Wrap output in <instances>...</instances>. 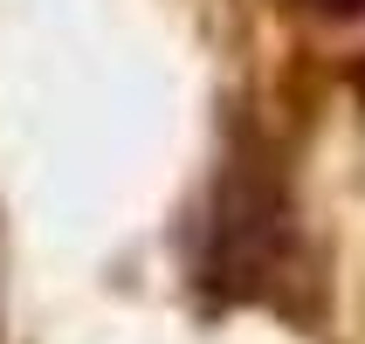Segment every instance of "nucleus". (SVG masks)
Masks as SVG:
<instances>
[{
    "mask_svg": "<svg viewBox=\"0 0 365 344\" xmlns=\"http://www.w3.org/2000/svg\"><path fill=\"white\" fill-rule=\"evenodd\" d=\"M310 7H331V14H365V0H310Z\"/></svg>",
    "mask_w": 365,
    "mask_h": 344,
    "instance_id": "obj_1",
    "label": "nucleus"
}]
</instances>
